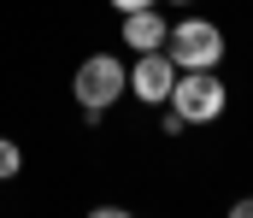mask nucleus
Instances as JSON below:
<instances>
[{"mask_svg": "<svg viewBox=\"0 0 253 218\" xmlns=\"http://www.w3.org/2000/svg\"><path fill=\"white\" fill-rule=\"evenodd\" d=\"M165 6H194V0H165Z\"/></svg>", "mask_w": 253, "mask_h": 218, "instance_id": "obj_10", "label": "nucleus"}, {"mask_svg": "<svg viewBox=\"0 0 253 218\" xmlns=\"http://www.w3.org/2000/svg\"><path fill=\"white\" fill-rule=\"evenodd\" d=\"M18 171H24V147H18V142H6V136H0V183H12Z\"/></svg>", "mask_w": 253, "mask_h": 218, "instance_id": "obj_6", "label": "nucleus"}, {"mask_svg": "<svg viewBox=\"0 0 253 218\" xmlns=\"http://www.w3.org/2000/svg\"><path fill=\"white\" fill-rule=\"evenodd\" d=\"M165 53L177 71H218L224 65V30L212 18H183V24H171Z\"/></svg>", "mask_w": 253, "mask_h": 218, "instance_id": "obj_3", "label": "nucleus"}, {"mask_svg": "<svg viewBox=\"0 0 253 218\" xmlns=\"http://www.w3.org/2000/svg\"><path fill=\"white\" fill-rule=\"evenodd\" d=\"M135 6H159V0H112V12H135Z\"/></svg>", "mask_w": 253, "mask_h": 218, "instance_id": "obj_8", "label": "nucleus"}, {"mask_svg": "<svg viewBox=\"0 0 253 218\" xmlns=\"http://www.w3.org/2000/svg\"><path fill=\"white\" fill-rule=\"evenodd\" d=\"M71 94H77L83 112H106V106H118L129 94V65L118 53H88L77 65V77H71Z\"/></svg>", "mask_w": 253, "mask_h": 218, "instance_id": "obj_2", "label": "nucleus"}, {"mask_svg": "<svg viewBox=\"0 0 253 218\" xmlns=\"http://www.w3.org/2000/svg\"><path fill=\"white\" fill-rule=\"evenodd\" d=\"M171 83H177V65H171L165 47L135 53V65H129V94H135L141 106H165V100H171Z\"/></svg>", "mask_w": 253, "mask_h": 218, "instance_id": "obj_4", "label": "nucleus"}, {"mask_svg": "<svg viewBox=\"0 0 253 218\" xmlns=\"http://www.w3.org/2000/svg\"><path fill=\"white\" fill-rule=\"evenodd\" d=\"M159 130H165V136H183V130H189V124H183V118H177V112H171V106H165V118H159Z\"/></svg>", "mask_w": 253, "mask_h": 218, "instance_id": "obj_7", "label": "nucleus"}, {"mask_svg": "<svg viewBox=\"0 0 253 218\" xmlns=\"http://www.w3.org/2000/svg\"><path fill=\"white\" fill-rule=\"evenodd\" d=\"M165 36H171V24L159 18V6H135V12H124V42L135 47V53L165 47Z\"/></svg>", "mask_w": 253, "mask_h": 218, "instance_id": "obj_5", "label": "nucleus"}, {"mask_svg": "<svg viewBox=\"0 0 253 218\" xmlns=\"http://www.w3.org/2000/svg\"><path fill=\"white\" fill-rule=\"evenodd\" d=\"M230 213H236V218H253V195H248V201H236Z\"/></svg>", "mask_w": 253, "mask_h": 218, "instance_id": "obj_9", "label": "nucleus"}, {"mask_svg": "<svg viewBox=\"0 0 253 218\" xmlns=\"http://www.w3.org/2000/svg\"><path fill=\"white\" fill-rule=\"evenodd\" d=\"M183 124H218L224 118V106H230V88H224V77L218 71H177V83H171V100H165Z\"/></svg>", "mask_w": 253, "mask_h": 218, "instance_id": "obj_1", "label": "nucleus"}]
</instances>
